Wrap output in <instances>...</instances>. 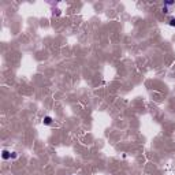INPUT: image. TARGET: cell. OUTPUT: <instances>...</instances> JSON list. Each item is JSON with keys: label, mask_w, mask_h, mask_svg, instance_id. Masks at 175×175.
<instances>
[{"label": "cell", "mask_w": 175, "mask_h": 175, "mask_svg": "<svg viewBox=\"0 0 175 175\" xmlns=\"http://www.w3.org/2000/svg\"><path fill=\"white\" fill-rule=\"evenodd\" d=\"M174 5H175V3H174V2H167L166 4L163 5V12H164V14H168L170 11H171L170 8L174 7Z\"/></svg>", "instance_id": "obj_1"}, {"label": "cell", "mask_w": 175, "mask_h": 175, "mask_svg": "<svg viewBox=\"0 0 175 175\" xmlns=\"http://www.w3.org/2000/svg\"><path fill=\"white\" fill-rule=\"evenodd\" d=\"M11 156H12V153L8 152V150H3V152H2V157L4 159V160H8V159H11Z\"/></svg>", "instance_id": "obj_2"}, {"label": "cell", "mask_w": 175, "mask_h": 175, "mask_svg": "<svg viewBox=\"0 0 175 175\" xmlns=\"http://www.w3.org/2000/svg\"><path fill=\"white\" fill-rule=\"evenodd\" d=\"M43 122H44V125H45V126L52 125V118H51V116H45V118H44Z\"/></svg>", "instance_id": "obj_3"}, {"label": "cell", "mask_w": 175, "mask_h": 175, "mask_svg": "<svg viewBox=\"0 0 175 175\" xmlns=\"http://www.w3.org/2000/svg\"><path fill=\"white\" fill-rule=\"evenodd\" d=\"M168 25H170V26H172V27H175V18H174V16L168 19Z\"/></svg>", "instance_id": "obj_4"}]
</instances>
